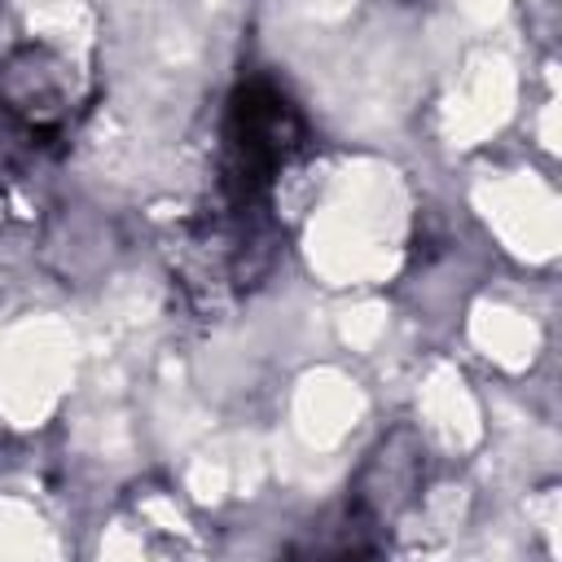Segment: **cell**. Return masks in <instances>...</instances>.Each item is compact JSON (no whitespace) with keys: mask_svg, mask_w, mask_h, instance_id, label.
I'll return each mask as SVG.
<instances>
[{"mask_svg":"<svg viewBox=\"0 0 562 562\" xmlns=\"http://www.w3.org/2000/svg\"><path fill=\"white\" fill-rule=\"evenodd\" d=\"M303 140V123L294 105L272 88L268 79H250L228 101L224 123V198L246 211L272 176L290 162V154Z\"/></svg>","mask_w":562,"mask_h":562,"instance_id":"1","label":"cell"}]
</instances>
